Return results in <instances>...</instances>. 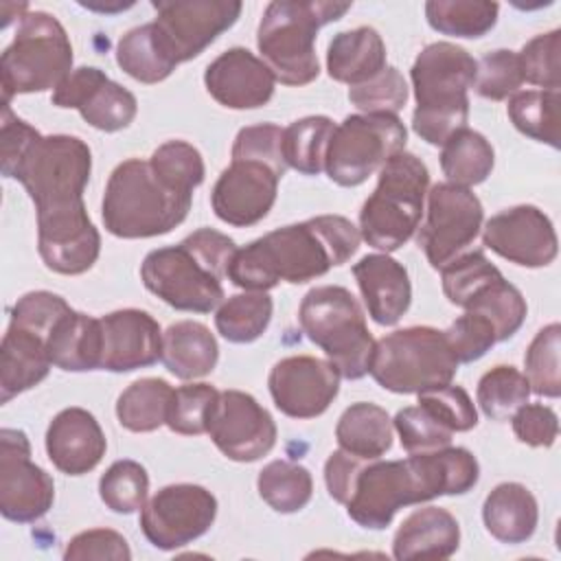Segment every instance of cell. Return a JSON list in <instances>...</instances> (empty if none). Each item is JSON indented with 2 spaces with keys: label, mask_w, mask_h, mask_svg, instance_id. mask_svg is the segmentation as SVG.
<instances>
[{
  "label": "cell",
  "mask_w": 561,
  "mask_h": 561,
  "mask_svg": "<svg viewBox=\"0 0 561 561\" xmlns=\"http://www.w3.org/2000/svg\"><path fill=\"white\" fill-rule=\"evenodd\" d=\"M105 449L107 440L99 421L83 408L61 410L46 430V454L66 476L92 471L105 456Z\"/></svg>",
  "instance_id": "cell-24"
},
{
  "label": "cell",
  "mask_w": 561,
  "mask_h": 561,
  "mask_svg": "<svg viewBox=\"0 0 561 561\" xmlns=\"http://www.w3.org/2000/svg\"><path fill=\"white\" fill-rule=\"evenodd\" d=\"M440 278L447 300L465 309L476 294H480L493 280L502 278V274L482 252H467L449 261L440 270Z\"/></svg>",
  "instance_id": "cell-44"
},
{
  "label": "cell",
  "mask_w": 561,
  "mask_h": 561,
  "mask_svg": "<svg viewBox=\"0 0 561 561\" xmlns=\"http://www.w3.org/2000/svg\"><path fill=\"white\" fill-rule=\"evenodd\" d=\"M364 305L381 327L397 324L410 307L412 287L408 270L388 254H366L353 265Z\"/></svg>",
  "instance_id": "cell-25"
},
{
  "label": "cell",
  "mask_w": 561,
  "mask_h": 561,
  "mask_svg": "<svg viewBox=\"0 0 561 561\" xmlns=\"http://www.w3.org/2000/svg\"><path fill=\"white\" fill-rule=\"evenodd\" d=\"M465 311L484 316L493 324L497 342H504L513 337L517 329L524 324L528 307L522 291L502 276L486 285L480 294H476L471 302L465 307Z\"/></svg>",
  "instance_id": "cell-42"
},
{
  "label": "cell",
  "mask_w": 561,
  "mask_h": 561,
  "mask_svg": "<svg viewBox=\"0 0 561 561\" xmlns=\"http://www.w3.org/2000/svg\"><path fill=\"white\" fill-rule=\"evenodd\" d=\"M440 147V169L451 184L469 188L491 175L495 153L480 131L460 127Z\"/></svg>",
  "instance_id": "cell-33"
},
{
  "label": "cell",
  "mask_w": 561,
  "mask_h": 561,
  "mask_svg": "<svg viewBox=\"0 0 561 561\" xmlns=\"http://www.w3.org/2000/svg\"><path fill=\"white\" fill-rule=\"evenodd\" d=\"M405 140L408 131L397 114H351L333 129L324 171L340 186H359L403 151Z\"/></svg>",
  "instance_id": "cell-12"
},
{
  "label": "cell",
  "mask_w": 561,
  "mask_h": 561,
  "mask_svg": "<svg viewBox=\"0 0 561 561\" xmlns=\"http://www.w3.org/2000/svg\"><path fill=\"white\" fill-rule=\"evenodd\" d=\"M561 31L554 28L550 33H541L524 44L519 57L522 77L530 85H539L541 90H559L561 85Z\"/></svg>",
  "instance_id": "cell-49"
},
{
  "label": "cell",
  "mask_w": 561,
  "mask_h": 561,
  "mask_svg": "<svg viewBox=\"0 0 561 561\" xmlns=\"http://www.w3.org/2000/svg\"><path fill=\"white\" fill-rule=\"evenodd\" d=\"M280 145H283V129L278 125L274 123L250 125L237 134L232 145V158H254L287 171Z\"/></svg>",
  "instance_id": "cell-54"
},
{
  "label": "cell",
  "mask_w": 561,
  "mask_h": 561,
  "mask_svg": "<svg viewBox=\"0 0 561 561\" xmlns=\"http://www.w3.org/2000/svg\"><path fill=\"white\" fill-rule=\"evenodd\" d=\"M116 64L140 83L164 81L178 66L164 50L153 22L136 26L121 37Z\"/></svg>",
  "instance_id": "cell-35"
},
{
  "label": "cell",
  "mask_w": 561,
  "mask_h": 561,
  "mask_svg": "<svg viewBox=\"0 0 561 561\" xmlns=\"http://www.w3.org/2000/svg\"><path fill=\"white\" fill-rule=\"evenodd\" d=\"M482 241L502 259L524 267L550 265L559 250L552 221L543 210L530 204L493 215L482 230Z\"/></svg>",
  "instance_id": "cell-21"
},
{
  "label": "cell",
  "mask_w": 561,
  "mask_h": 561,
  "mask_svg": "<svg viewBox=\"0 0 561 561\" xmlns=\"http://www.w3.org/2000/svg\"><path fill=\"white\" fill-rule=\"evenodd\" d=\"M151 7L158 37L175 64L204 53L241 13L234 0H158Z\"/></svg>",
  "instance_id": "cell-15"
},
{
  "label": "cell",
  "mask_w": 561,
  "mask_h": 561,
  "mask_svg": "<svg viewBox=\"0 0 561 561\" xmlns=\"http://www.w3.org/2000/svg\"><path fill=\"white\" fill-rule=\"evenodd\" d=\"M53 105L79 110L81 118L101 131L125 129L138 112L136 96L94 66L75 68L53 92Z\"/></svg>",
  "instance_id": "cell-20"
},
{
  "label": "cell",
  "mask_w": 561,
  "mask_h": 561,
  "mask_svg": "<svg viewBox=\"0 0 561 561\" xmlns=\"http://www.w3.org/2000/svg\"><path fill=\"white\" fill-rule=\"evenodd\" d=\"M522 83H524V77H522L517 53L500 48V50L486 53L478 61L476 79L471 88H476V92L482 99L504 101L511 94H515Z\"/></svg>",
  "instance_id": "cell-51"
},
{
  "label": "cell",
  "mask_w": 561,
  "mask_h": 561,
  "mask_svg": "<svg viewBox=\"0 0 561 561\" xmlns=\"http://www.w3.org/2000/svg\"><path fill=\"white\" fill-rule=\"evenodd\" d=\"M430 171L421 158L399 151L379 169V182L359 210L362 239L381 250L394 252L412 239L423 217Z\"/></svg>",
  "instance_id": "cell-8"
},
{
  "label": "cell",
  "mask_w": 561,
  "mask_h": 561,
  "mask_svg": "<svg viewBox=\"0 0 561 561\" xmlns=\"http://www.w3.org/2000/svg\"><path fill=\"white\" fill-rule=\"evenodd\" d=\"M208 436L226 458L254 462L272 451L276 443V423L252 394L224 390L215 403Z\"/></svg>",
  "instance_id": "cell-17"
},
{
  "label": "cell",
  "mask_w": 561,
  "mask_h": 561,
  "mask_svg": "<svg viewBox=\"0 0 561 561\" xmlns=\"http://www.w3.org/2000/svg\"><path fill=\"white\" fill-rule=\"evenodd\" d=\"M259 495L276 513H298L313 493V480L307 467L289 460H272L259 471Z\"/></svg>",
  "instance_id": "cell-38"
},
{
  "label": "cell",
  "mask_w": 561,
  "mask_h": 561,
  "mask_svg": "<svg viewBox=\"0 0 561 561\" xmlns=\"http://www.w3.org/2000/svg\"><path fill=\"white\" fill-rule=\"evenodd\" d=\"M46 348L53 366L61 370L83 373V370L101 368V355H103L101 318H92L70 309L50 329Z\"/></svg>",
  "instance_id": "cell-28"
},
{
  "label": "cell",
  "mask_w": 561,
  "mask_h": 561,
  "mask_svg": "<svg viewBox=\"0 0 561 561\" xmlns=\"http://www.w3.org/2000/svg\"><path fill=\"white\" fill-rule=\"evenodd\" d=\"M368 460L357 458L344 449L333 451L327 462H324V482L329 489V495L340 502L346 504L353 495V486H355V478L359 473V469L366 465Z\"/></svg>",
  "instance_id": "cell-58"
},
{
  "label": "cell",
  "mask_w": 561,
  "mask_h": 561,
  "mask_svg": "<svg viewBox=\"0 0 561 561\" xmlns=\"http://www.w3.org/2000/svg\"><path fill=\"white\" fill-rule=\"evenodd\" d=\"M340 370L311 355H291L274 364L267 377L274 405L291 419H313L327 412L340 392Z\"/></svg>",
  "instance_id": "cell-19"
},
{
  "label": "cell",
  "mask_w": 561,
  "mask_h": 561,
  "mask_svg": "<svg viewBox=\"0 0 561 561\" xmlns=\"http://www.w3.org/2000/svg\"><path fill=\"white\" fill-rule=\"evenodd\" d=\"M217 399L219 390L204 381L175 388L167 414V427L184 436H197L208 432V423Z\"/></svg>",
  "instance_id": "cell-45"
},
{
  "label": "cell",
  "mask_w": 561,
  "mask_h": 561,
  "mask_svg": "<svg viewBox=\"0 0 561 561\" xmlns=\"http://www.w3.org/2000/svg\"><path fill=\"white\" fill-rule=\"evenodd\" d=\"M482 519L486 530L502 543H524L533 537L539 519L535 495L519 482L497 484L484 500Z\"/></svg>",
  "instance_id": "cell-31"
},
{
  "label": "cell",
  "mask_w": 561,
  "mask_h": 561,
  "mask_svg": "<svg viewBox=\"0 0 561 561\" xmlns=\"http://www.w3.org/2000/svg\"><path fill=\"white\" fill-rule=\"evenodd\" d=\"M219 346L208 327L195 320L171 324L162 333V364L182 381L199 379L217 366Z\"/></svg>",
  "instance_id": "cell-30"
},
{
  "label": "cell",
  "mask_w": 561,
  "mask_h": 561,
  "mask_svg": "<svg viewBox=\"0 0 561 561\" xmlns=\"http://www.w3.org/2000/svg\"><path fill=\"white\" fill-rule=\"evenodd\" d=\"M149 491L147 469L136 460H116L99 480L103 504L121 515L136 513L145 506Z\"/></svg>",
  "instance_id": "cell-43"
},
{
  "label": "cell",
  "mask_w": 561,
  "mask_h": 561,
  "mask_svg": "<svg viewBox=\"0 0 561 561\" xmlns=\"http://www.w3.org/2000/svg\"><path fill=\"white\" fill-rule=\"evenodd\" d=\"M482 412L491 421H508L530 397V383L515 366H495L486 370L476 390Z\"/></svg>",
  "instance_id": "cell-41"
},
{
  "label": "cell",
  "mask_w": 561,
  "mask_h": 561,
  "mask_svg": "<svg viewBox=\"0 0 561 561\" xmlns=\"http://www.w3.org/2000/svg\"><path fill=\"white\" fill-rule=\"evenodd\" d=\"M333 121L329 116H305L283 129L285 164L302 175H318L324 169L329 140L333 136Z\"/></svg>",
  "instance_id": "cell-36"
},
{
  "label": "cell",
  "mask_w": 561,
  "mask_h": 561,
  "mask_svg": "<svg viewBox=\"0 0 561 561\" xmlns=\"http://www.w3.org/2000/svg\"><path fill=\"white\" fill-rule=\"evenodd\" d=\"M460 543L456 517L440 506H425L410 513L394 533L392 557L403 559H449Z\"/></svg>",
  "instance_id": "cell-27"
},
{
  "label": "cell",
  "mask_w": 561,
  "mask_h": 561,
  "mask_svg": "<svg viewBox=\"0 0 561 561\" xmlns=\"http://www.w3.org/2000/svg\"><path fill=\"white\" fill-rule=\"evenodd\" d=\"M272 298L265 291H245L230 296L215 313V327L221 337L234 344L259 340L272 320Z\"/></svg>",
  "instance_id": "cell-39"
},
{
  "label": "cell",
  "mask_w": 561,
  "mask_h": 561,
  "mask_svg": "<svg viewBox=\"0 0 561 561\" xmlns=\"http://www.w3.org/2000/svg\"><path fill=\"white\" fill-rule=\"evenodd\" d=\"M348 101L364 114H397L408 101V83L397 68L386 66L366 83L348 88Z\"/></svg>",
  "instance_id": "cell-50"
},
{
  "label": "cell",
  "mask_w": 561,
  "mask_h": 561,
  "mask_svg": "<svg viewBox=\"0 0 561 561\" xmlns=\"http://www.w3.org/2000/svg\"><path fill=\"white\" fill-rule=\"evenodd\" d=\"M497 2L489 0H430L425 18L430 26L449 37H482L497 22Z\"/></svg>",
  "instance_id": "cell-37"
},
{
  "label": "cell",
  "mask_w": 561,
  "mask_h": 561,
  "mask_svg": "<svg viewBox=\"0 0 561 561\" xmlns=\"http://www.w3.org/2000/svg\"><path fill=\"white\" fill-rule=\"evenodd\" d=\"M359 239V228L342 215L311 217L237 248L228 278L248 291H267L280 280L300 285L346 263L357 252Z\"/></svg>",
  "instance_id": "cell-3"
},
{
  "label": "cell",
  "mask_w": 561,
  "mask_h": 561,
  "mask_svg": "<svg viewBox=\"0 0 561 561\" xmlns=\"http://www.w3.org/2000/svg\"><path fill=\"white\" fill-rule=\"evenodd\" d=\"M419 401L425 403L451 432H469L478 425V412L460 386H443L430 392L419 394Z\"/></svg>",
  "instance_id": "cell-53"
},
{
  "label": "cell",
  "mask_w": 561,
  "mask_h": 561,
  "mask_svg": "<svg viewBox=\"0 0 561 561\" xmlns=\"http://www.w3.org/2000/svg\"><path fill=\"white\" fill-rule=\"evenodd\" d=\"M482 204L467 186L438 182L427 193V217L419 228V245L434 270L454 261L482 228Z\"/></svg>",
  "instance_id": "cell-13"
},
{
  "label": "cell",
  "mask_w": 561,
  "mask_h": 561,
  "mask_svg": "<svg viewBox=\"0 0 561 561\" xmlns=\"http://www.w3.org/2000/svg\"><path fill=\"white\" fill-rule=\"evenodd\" d=\"M386 68V44L373 26L337 33L327 50L329 77L348 88L366 83Z\"/></svg>",
  "instance_id": "cell-29"
},
{
  "label": "cell",
  "mask_w": 561,
  "mask_h": 561,
  "mask_svg": "<svg viewBox=\"0 0 561 561\" xmlns=\"http://www.w3.org/2000/svg\"><path fill=\"white\" fill-rule=\"evenodd\" d=\"M171 397L173 388L169 381L160 377L136 379L121 392L116 401L118 423L136 434L153 432L160 425H167Z\"/></svg>",
  "instance_id": "cell-34"
},
{
  "label": "cell",
  "mask_w": 561,
  "mask_h": 561,
  "mask_svg": "<svg viewBox=\"0 0 561 561\" xmlns=\"http://www.w3.org/2000/svg\"><path fill=\"white\" fill-rule=\"evenodd\" d=\"M39 136L35 127L18 118L11 110V103H2V125H0V151H2V173L11 175L24 151Z\"/></svg>",
  "instance_id": "cell-57"
},
{
  "label": "cell",
  "mask_w": 561,
  "mask_h": 561,
  "mask_svg": "<svg viewBox=\"0 0 561 561\" xmlns=\"http://www.w3.org/2000/svg\"><path fill=\"white\" fill-rule=\"evenodd\" d=\"M351 2L278 0L263 11L256 46L274 79L285 85H307L320 75L316 33L340 20Z\"/></svg>",
  "instance_id": "cell-7"
},
{
  "label": "cell",
  "mask_w": 561,
  "mask_h": 561,
  "mask_svg": "<svg viewBox=\"0 0 561 561\" xmlns=\"http://www.w3.org/2000/svg\"><path fill=\"white\" fill-rule=\"evenodd\" d=\"M193 193L167 184L149 160L129 158L121 162L103 195V224L121 239H147L171 232L191 210Z\"/></svg>",
  "instance_id": "cell-6"
},
{
  "label": "cell",
  "mask_w": 561,
  "mask_h": 561,
  "mask_svg": "<svg viewBox=\"0 0 561 561\" xmlns=\"http://www.w3.org/2000/svg\"><path fill=\"white\" fill-rule=\"evenodd\" d=\"M55 500L53 478L31 462V443L22 430H0V513L28 524L48 513Z\"/></svg>",
  "instance_id": "cell-16"
},
{
  "label": "cell",
  "mask_w": 561,
  "mask_h": 561,
  "mask_svg": "<svg viewBox=\"0 0 561 561\" xmlns=\"http://www.w3.org/2000/svg\"><path fill=\"white\" fill-rule=\"evenodd\" d=\"M204 83L219 105L230 110H254L272 99L276 79L263 59L248 48L234 46L208 64Z\"/></svg>",
  "instance_id": "cell-22"
},
{
  "label": "cell",
  "mask_w": 561,
  "mask_h": 561,
  "mask_svg": "<svg viewBox=\"0 0 561 561\" xmlns=\"http://www.w3.org/2000/svg\"><path fill=\"white\" fill-rule=\"evenodd\" d=\"M373 379L397 394H423L449 386L458 373L445 333L432 327H408L375 342Z\"/></svg>",
  "instance_id": "cell-11"
},
{
  "label": "cell",
  "mask_w": 561,
  "mask_h": 561,
  "mask_svg": "<svg viewBox=\"0 0 561 561\" xmlns=\"http://www.w3.org/2000/svg\"><path fill=\"white\" fill-rule=\"evenodd\" d=\"M72 72V44L61 22L46 11H26L18 18L13 42L0 57L2 101L15 94L57 90Z\"/></svg>",
  "instance_id": "cell-10"
},
{
  "label": "cell",
  "mask_w": 561,
  "mask_h": 561,
  "mask_svg": "<svg viewBox=\"0 0 561 561\" xmlns=\"http://www.w3.org/2000/svg\"><path fill=\"white\" fill-rule=\"evenodd\" d=\"M392 421L383 408L357 401L342 412L335 438L340 449L364 460H377L392 447Z\"/></svg>",
  "instance_id": "cell-32"
},
{
  "label": "cell",
  "mask_w": 561,
  "mask_h": 561,
  "mask_svg": "<svg viewBox=\"0 0 561 561\" xmlns=\"http://www.w3.org/2000/svg\"><path fill=\"white\" fill-rule=\"evenodd\" d=\"M511 423L517 440L530 447H550L559 434V419L543 403H524L511 416Z\"/></svg>",
  "instance_id": "cell-56"
},
{
  "label": "cell",
  "mask_w": 561,
  "mask_h": 561,
  "mask_svg": "<svg viewBox=\"0 0 561 561\" xmlns=\"http://www.w3.org/2000/svg\"><path fill=\"white\" fill-rule=\"evenodd\" d=\"M50 366L46 337L28 327L9 322L0 346V401L9 403L20 392L37 386Z\"/></svg>",
  "instance_id": "cell-26"
},
{
  "label": "cell",
  "mask_w": 561,
  "mask_h": 561,
  "mask_svg": "<svg viewBox=\"0 0 561 561\" xmlns=\"http://www.w3.org/2000/svg\"><path fill=\"white\" fill-rule=\"evenodd\" d=\"M298 322L344 379H362L370 370L375 337L355 296L340 285L313 287L305 294Z\"/></svg>",
  "instance_id": "cell-9"
},
{
  "label": "cell",
  "mask_w": 561,
  "mask_h": 561,
  "mask_svg": "<svg viewBox=\"0 0 561 561\" xmlns=\"http://www.w3.org/2000/svg\"><path fill=\"white\" fill-rule=\"evenodd\" d=\"M64 559L83 561V559H112V561H127L131 559V550L123 535L110 528H94L75 535L64 552Z\"/></svg>",
  "instance_id": "cell-55"
},
{
  "label": "cell",
  "mask_w": 561,
  "mask_h": 561,
  "mask_svg": "<svg viewBox=\"0 0 561 561\" xmlns=\"http://www.w3.org/2000/svg\"><path fill=\"white\" fill-rule=\"evenodd\" d=\"M559 337L561 327L552 322L543 327L530 342L524 366L526 379L530 383V392L557 399L561 394V377H559Z\"/></svg>",
  "instance_id": "cell-46"
},
{
  "label": "cell",
  "mask_w": 561,
  "mask_h": 561,
  "mask_svg": "<svg viewBox=\"0 0 561 561\" xmlns=\"http://www.w3.org/2000/svg\"><path fill=\"white\" fill-rule=\"evenodd\" d=\"M101 368L129 373L147 368L162 357V331L156 318L140 309H118L101 318Z\"/></svg>",
  "instance_id": "cell-23"
},
{
  "label": "cell",
  "mask_w": 561,
  "mask_h": 561,
  "mask_svg": "<svg viewBox=\"0 0 561 561\" xmlns=\"http://www.w3.org/2000/svg\"><path fill=\"white\" fill-rule=\"evenodd\" d=\"M443 333L458 364L480 359L497 342L493 324L484 316L473 311H465Z\"/></svg>",
  "instance_id": "cell-52"
},
{
  "label": "cell",
  "mask_w": 561,
  "mask_h": 561,
  "mask_svg": "<svg viewBox=\"0 0 561 561\" xmlns=\"http://www.w3.org/2000/svg\"><path fill=\"white\" fill-rule=\"evenodd\" d=\"M283 175V169L263 160L232 158L213 186L210 204L215 215L237 228L259 224L272 210Z\"/></svg>",
  "instance_id": "cell-18"
},
{
  "label": "cell",
  "mask_w": 561,
  "mask_h": 561,
  "mask_svg": "<svg viewBox=\"0 0 561 561\" xmlns=\"http://www.w3.org/2000/svg\"><path fill=\"white\" fill-rule=\"evenodd\" d=\"M90 171L92 153L81 138L39 134L9 175L35 204L37 250L44 265L57 274H83L101 252L99 230L83 204Z\"/></svg>",
  "instance_id": "cell-1"
},
{
  "label": "cell",
  "mask_w": 561,
  "mask_h": 561,
  "mask_svg": "<svg viewBox=\"0 0 561 561\" xmlns=\"http://www.w3.org/2000/svg\"><path fill=\"white\" fill-rule=\"evenodd\" d=\"M480 465L465 447L410 454L403 460H368L346 502L348 517L370 530L390 526L399 508L438 495H462L476 486Z\"/></svg>",
  "instance_id": "cell-2"
},
{
  "label": "cell",
  "mask_w": 561,
  "mask_h": 561,
  "mask_svg": "<svg viewBox=\"0 0 561 561\" xmlns=\"http://www.w3.org/2000/svg\"><path fill=\"white\" fill-rule=\"evenodd\" d=\"M559 90L515 92L508 101V118L528 138L559 149Z\"/></svg>",
  "instance_id": "cell-40"
},
{
  "label": "cell",
  "mask_w": 561,
  "mask_h": 561,
  "mask_svg": "<svg viewBox=\"0 0 561 561\" xmlns=\"http://www.w3.org/2000/svg\"><path fill=\"white\" fill-rule=\"evenodd\" d=\"M153 171L171 186L193 193L204 182L202 153L186 140H167L149 158Z\"/></svg>",
  "instance_id": "cell-48"
},
{
  "label": "cell",
  "mask_w": 561,
  "mask_h": 561,
  "mask_svg": "<svg viewBox=\"0 0 561 561\" xmlns=\"http://www.w3.org/2000/svg\"><path fill=\"white\" fill-rule=\"evenodd\" d=\"M392 427L399 434L401 447L408 454H423L447 447L454 432L421 401L397 412Z\"/></svg>",
  "instance_id": "cell-47"
},
{
  "label": "cell",
  "mask_w": 561,
  "mask_h": 561,
  "mask_svg": "<svg viewBox=\"0 0 561 561\" xmlns=\"http://www.w3.org/2000/svg\"><path fill=\"white\" fill-rule=\"evenodd\" d=\"M81 7L85 9H92V11H105V13H114V11H123L127 7H131V2H118L116 7H110V4H101V2H81Z\"/></svg>",
  "instance_id": "cell-59"
},
{
  "label": "cell",
  "mask_w": 561,
  "mask_h": 561,
  "mask_svg": "<svg viewBox=\"0 0 561 561\" xmlns=\"http://www.w3.org/2000/svg\"><path fill=\"white\" fill-rule=\"evenodd\" d=\"M234 252L228 234L199 228L178 245L151 250L140 265V278L169 307L208 313L224 298L221 280Z\"/></svg>",
  "instance_id": "cell-4"
},
{
  "label": "cell",
  "mask_w": 561,
  "mask_h": 561,
  "mask_svg": "<svg viewBox=\"0 0 561 561\" xmlns=\"http://www.w3.org/2000/svg\"><path fill=\"white\" fill-rule=\"evenodd\" d=\"M478 61L451 42L427 44L414 59L410 79L416 107L412 129L427 145H443L456 129L467 127L469 96Z\"/></svg>",
  "instance_id": "cell-5"
},
{
  "label": "cell",
  "mask_w": 561,
  "mask_h": 561,
  "mask_svg": "<svg viewBox=\"0 0 561 561\" xmlns=\"http://www.w3.org/2000/svg\"><path fill=\"white\" fill-rule=\"evenodd\" d=\"M217 517L215 495L199 484L162 486L140 508V528L158 550H175L199 539Z\"/></svg>",
  "instance_id": "cell-14"
}]
</instances>
